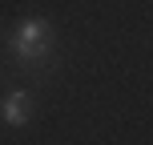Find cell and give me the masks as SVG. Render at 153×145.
I'll use <instances>...</instances> for the list:
<instances>
[{
  "label": "cell",
  "mask_w": 153,
  "mask_h": 145,
  "mask_svg": "<svg viewBox=\"0 0 153 145\" xmlns=\"http://www.w3.org/2000/svg\"><path fill=\"white\" fill-rule=\"evenodd\" d=\"M4 53L16 73H45L56 57V28L45 16H28L4 36Z\"/></svg>",
  "instance_id": "6da1fadb"
},
{
  "label": "cell",
  "mask_w": 153,
  "mask_h": 145,
  "mask_svg": "<svg viewBox=\"0 0 153 145\" xmlns=\"http://www.w3.org/2000/svg\"><path fill=\"white\" fill-rule=\"evenodd\" d=\"M0 121L12 125V129H20V125L32 121V93L28 89H12L0 97Z\"/></svg>",
  "instance_id": "7a4b0ae2"
}]
</instances>
